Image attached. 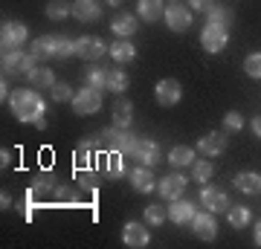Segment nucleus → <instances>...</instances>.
Wrapping results in <instances>:
<instances>
[{"instance_id": "4468645a", "label": "nucleus", "mask_w": 261, "mask_h": 249, "mask_svg": "<svg viewBox=\"0 0 261 249\" xmlns=\"http://www.w3.org/2000/svg\"><path fill=\"white\" fill-rule=\"evenodd\" d=\"M163 20H166V26L171 29V32H186V29L192 26V12H189L183 3H171L166 9V15H163Z\"/></svg>"}, {"instance_id": "79ce46f5", "label": "nucleus", "mask_w": 261, "mask_h": 249, "mask_svg": "<svg viewBox=\"0 0 261 249\" xmlns=\"http://www.w3.org/2000/svg\"><path fill=\"white\" fill-rule=\"evenodd\" d=\"M12 159H15V154L3 148V151H0V165H3V168H6V165H12Z\"/></svg>"}, {"instance_id": "7ed1b4c3", "label": "nucleus", "mask_w": 261, "mask_h": 249, "mask_svg": "<svg viewBox=\"0 0 261 249\" xmlns=\"http://www.w3.org/2000/svg\"><path fill=\"white\" fill-rule=\"evenodd\" d=\"M99 139H102V145L108 148V151H119V154H125V157H130V151H134V142H137V133L130 128H105L102 133H99Z\"/></svg>"}, {"instance_id": "f704fd0d", "label": "nucleus", "mask_w": 261, "mask_h": 249, "mask_svg": "<svg viewBox=\"0 0 261 249\" xmlns=\"http://www.w3.org/2000/svg\"><path fill=\"white\" fill-rule=\"evenodd\" d=\"M226 217H229V226H235V229H244L247 223H250V209L247 206H229V212H226Z\"/></svg>"}, {"instance_id": "72a5a7b5", "label": "nucleus", "mask_w": 261, "mask_h": 249, "mask_svg": "<svg viewBox=\"0 0 261 249\" xmlns=\"http://www.w3.org/2000/svg\"><path fill=\"white\" fill-rule=\"evenodd\" d=\"M212 174H215V165L212 162H206V159H200V162H192V180H195V183H209V180H212Z\"/></svg>"}, {"instance_id": "a19ab883", "label": "nucleus", "mask_w": 261, "mask_h": 249, "mask_svg": "<svg viewBox=\"0 0 261 249\" xmlns=\"http://www.w3.org/2000/svg\"><path fill=\"white\" fill-rule=\"evenodd\" d=\"M215 3L212 0H192V9H197V12H209Z\"/></svg>"}, {"instance_id": "a211bd4d", "label": "nucleus", "mask_w": 261, "mask_h": 249, "mask_svg": "<svg viewBox=\"0 0 261 249\" xmlns=\"http://www.w3.org/2000/svg\"><path fill=\"white\" fill-rule=\"evenodd\" d=\"M102 174L108 180H122V177L128 174V165H125V154L119 151H111V154H105L102 157Z\"/></svg>"}, {"instance_id": "1a4fd4ad", "label": "nucleus", "mask_w": 261, "mask_h": 249, "mask_svg": "<svg viewBox=\"0 0 261 249\" xmlns=\"http://www.w3.org/2000/svg\"><path fill=\"white\" fill-rule=\"evenodd\" d=\"M27 35L29 32L20 20H6L0 26V46L3 49H20V46L27 44Z\"/></svg>"}, {"instance_id": "c03bdc74", "label": "nucleus", "mask_w": 261, "mask_h": 249, "mask_svg": "<svg viewBox=\"0 0 261 249\" xmlns=\"http://www.w3.org/2000/svg\"><path fill=\"white\" fill-rule=\"evenodd\" d=\"M252 133H255V136H261V116H255V119H252Z\"/></svg>"}, {"instance_id": "dca6fc26", "label": "nucleus", "mask_w": 261, "mask_h": 249, "mask_svg": "<svg viewBox=\"0 0 261 249\" xmlns=\"http://www.w3.org/2000/svg\"><path fill=\"white\" fill-rule=\"evenodd\" d=\"M122 240H125V246L140 249V246H148L151 243V235H148V229H145V223L130 220V223L122 226Z\"/></svg>"}, {"instance_id": "bb28decb", "label": "nucleus", "mask_w": 261, "mask_h": 249, "mask_svg": "<svg viewBox=\"0 0 261 249\" xmlns=\"http://www.w3.org/2000/svg\"><path fill=\"white\" fill-rule=\"evenodd\" d=\"M29 84L35 87V90H53V84H56V75L49 67H35L32 73H29Z\"/></svg>"}, {"instance_id": "37998d69", "label": "nucleus", "mask_w": 261, "mask_h": 249, "mask_svg": "<svg viewBox=\"0 0 261 249\" xmlns=\"http://www.w3.org/2000/svg\"><path fill=\"white\" fill-rule=\"evenodd\" d=\"M9 96H12V90H9V84H6V75H3V81H0V99L6 102Z\"/></svg>"}, {"instance_id": "6e6552de", "label": "nucleus", "mask_w": 261, "mask_h": 249, "mask_svg": "<svg viewBox=\"0 0 261 249\" xmlns=\"http://www.w3.org/2000/svg\"><path fill=\"white\" fill-rule=\"evenodd\" d=\"M200 203H203V209H209L212 214H226L229 212V194L221 191V188H215V185H206L200 188Z\"/></svg>"}, {"instance_id": "6ab92c4d", "label": "nucleus", "mask_w": 261, "mask_h": 249, "mask_svg": "<svg viewBox=\"0 0 261 249\" xmlns=\"http://www.w3.org/2000/svg\"><path fill=\"white\" fill-rule=\"evenodd\" d=\"M128 177H130V183H134V188L140 194L157 191V180L151 174V165H137L134 171H128Z\"/></svg>"}, {"instance_id": "58836bf2", "label": "nucleus", "mask_w": 261, "mask_h": 249, "mask_svg": "<svg viewBox=\"0 0 261 249\" xmlns=\"http://www.w3.org/2000/svg\"><path fill=\"white\" fill-rule=\"evenodd\" d=\"M244 70L250 78H261V52H250L244 58Z\"/></svg>"}, {"instance_id": "2f4dec72", "label": "nucleus", "mask_w": 261, "mask_h": 249, "mask_svg": "<svg viewBox=\"0 0 261 249\" xmlns=\"http://www.w3.org/2000/svg\"><path fill=\"white\" fill-rule=\"evenodd\" d=\"M75 183L87 188V191H93L96 185H99V168L96 165H87V168H75Z\"/></svg>"}, {"instance_id": "aec40b11", "label": "nucleus", "mask_w": 261, "mask_h": 249, "mask_svg": "<svg viewBox=\"0 0 261 249\" xmlns=\"http://www.w3.org/2000/svg\"><path fill=\"white\" fill-rule=\"evenodd\" d=\"M73 15L82 23H93L102 18V6H99V0H73Z\"/></svg>"}, {"instance_id": "9d476101", "label": "nucleus", "mask_w": 261, "mask_h": 249, "mask_svg": "<svg viewBox=\"0 0 261 249\" xmlns=\"http://www.w3.org/2000/svg\"><path fill=\"white\" fill-rule=\"evenodd\" d=\"M102 107V93L93 90V87H82V90L73 96V110L79 116H90V113H99Z\"/></svg>"}, {"instance_id": "a18cd8bd", "label": "nucleus", "mask_w": 261, "mask_h": 249, "mask_svg": "<svg viewBox=\"0 0 261 249\" xmlns=\"http://www.w3.org/2000/svg\"><path fill=\"white\" fill-rule=\"evenodd\" d=\"M0 206H3V209H9V206H12V197H9V194H3V197H0Z\"/></svg>"}, {"instance_id": "412c9836", "label": "nucleus", "mask_w": 261, "mask_h": 249, "mask_svg": "<svg viewBox=\"0 0 261 249\" xmlns=\"http://www.w3.org/2000/svg\"><path fill=\"white\" fill-rule=\"evenodd\" d=\"M195 206L189 203V200H174V203L168 206V220L171 223H177V226H186V223H192V217H195Z\"/></svg>"}, {"instance_id": "f8f14e48", "label": "nucleus", "mask_w": 261, "mask_h": 249, "mask_svg": "<svg viewBox=\"0 0 261 249\" xmlns=\"http://www.w3.org/2000/svg\"><path fill=\"white\" fill-rule=\"evenodd\" d=\"M154 99H157L160 107H174V104L183 99V87H180V81H174V78H163V81H157V87H154Z\"/></svg>"}, {"instance_id": "4c0bfd02", "label": "nucleus", "mask_w": 261, "mask_h": 249, "mask_svg": "<svg viewBox=\"0 0 261 249\" xmlns=\"http://www.w3.org/2000/svg\"><path fill=\"white\" fill-rule=\"evenodd\" d=\"M53 102H73V87H70V84H64V81H56L53 84Z\"/></svg>"}, {"instance_id": "b1692460", "label": "nucleus", "mask_w": 261, "mask_h": 249, "mask_svg": "<svg viewBox=\"0 0 261 249\" xmlns=\"http://www.w3.org/2000/svg\"><path fill=\"white\" fill-rule=\"evenodd\" d=\"M108 56H111L116 64H128V61H134V56H137V46L130 44V41H125V38H119V41L111 44Z\"/></svg>"}, {"instance_id": "423d86ee", "label": "nucleus", "mask_w": 261, "mask_h": 249, "mask_svg": "<svg viewBox=\"0 0 261 249\" xmlns=\"http://www.w3.org/2000/svg\"><path fill=\"white\" fill-rule=\"evenodd\" d=\"M111 49V44H105L99 35H82L75 38V56L84 58V61H99Z\"/></svg>"}, {"instance_id": "49530a36", "label": "nucleus", "mask_w": 261, "mask_h": 249, "mask_svg": "<svg viewBox=\"0 0 261 249\" xmlns=\"http://www.w3.org/2000/svg\"><path fill=\"white\" fill-rule=\"evenodd\" d=\"M255 243H258V246H261V220L255 223Z\"/></svg>"}, {"instance_id": "9b49d317", "label": "nucleus", "mask_w": 261, "mask_h": 249, "mask_svg": "<svg viewBox=\"0 0 261 249\" xmlns=\"http://www.w3.org/2000/svg\"><path fill=\"white\" fill-rule=\"evenodd\" d=\"M186 185H189V177H183V174H166L157 183V191H160V197H163V200L174 203V200H180V197H183Z\"/></svg>"}, {"instance_id": "f03ea898", "label": "nucleus", "mask_w": 261, "mask_h": 249, "mask_svg": "<svg viewBox=\"0 0 261 249\" xmlns=\"http://www.w3.org/2000/svg\"><path fill=\"white\" fill-rule=\"evenodd\" d=\"M38 61H49V58H70L75 56V41L64 35H41L32 41V49H29Z\"/></svg>"}, {"instance_id": "de8ad7c7", "label": "nucleus", "mask_w": 261, "mask_h": 249, "mask_svg": "<svg viewBox=\"0 0 261 249\" xmlns=\"http://www.w3.org/2000/svg\"><path fill=\"white\" fill-rule=\"evenodd\" d=\"M108 3H111V6H119V3H122V0H108Z\"/></svg>"}, {"instance_id": "473e14b6", "label": "nucleus", "mask_w": 261, "mask_h": 249, "mask_svg": "<svg viewBox=\"0 0 261 249\" xmlns=\"http://www.w3.org/2000/svg\"><path fill=\"white\" fill-rule=\"evenodd\" d=\"M73 15V3L70 0H49L47 3V18L49 20H64Z\"/></svg>"}, {"instance_id": "39448f33", "label": "nucleus", "mask_w": 261, "mask_h": 249, "mask_svg": "<svg viewBox=\"0 0 261 249\" xmlns=\"http://www.w3.org/2000/svg\"><path fill=\"white\" fill-rule=\"evenodd\" d=\"M32 197H38V200H64L67 197V188L64 183H58L56 177H49V174H41L32 183Z\"/></svg>"}, {"instance_id": "4be33fe9", "label": "nucleus", "mask_w": 261, "mask_h": 249, "mask_svg": "<svg viewBox=\"0 0 261 249\" xmlns=\"http://www.w3.org/2000/svg\"><path fill=\"white\" fill-rule=\"evenodd\" d=\"M130 122H134V104L119 93L116 102H113V125L116 128H130Z\"/></svg>"}, {"instance_id": "0eeeda50", "label": "nucleus", "mask_w": 261, "mask_h": 249, "mask_svg": "<svg viewBox=\"0 0 261 249\" xmlns=\"http://www.w3.org/2000/svg\"><path fill=\"white\" fill-rule=\"evenodd\" d=\"M130 159H134V162H140V165H157L160 159H163V151H160V145L154 142V139L137 136L134 151H130Z\"/></svg>"}, {"instance_id": "2eb2a0df", "label": "nucleus", "mask_w": 261, "mask_h": 249, "mask_svg": "<svg viewBox=\"0 0 261 249\" xmlns=\"http://www.w3.org/2000/svg\"><path fill=\"white\" fill-rule=\"evenodd\" d=\"M229 41V29H221V26H212V23H206L203 32H200V44H203L206 52H221Z\"/></svg>"}, {"instance_id": "cd10ccee", "label": "nucleus", "mask_w": 261, "mask_h": 249, "mask_svg": "<svg viewBox=\"0 0 261 249\" xmlns=\"http://www.w3.org/2000/svg\"><path fill=\"white\" fill-rule=\"evenodd\" d=\"M82 78H84V87H93L99 93L108 87V70H102V67H87L82 73Z\"/></svg>"}, {"instance_id": "c85d7f7f", "label": "nucleus", "mask_w": 261, "mask_h": 249, "mask_svg": "<svg viewBox=\"0 0 261 249\" xmlns=\"http://www.w3.org/2000/svg\"><path fill=\"white\" fill-rule=\"evenodd\" d=\"M111 29H113L119 38L134 35V32L140 29V23H137V15H116V18H113V23H111Z\"/></svg>"}, {"instance_id": "20e7f679", "label": "nucleus", "mask_w": 261, "mask_h": 249, "mask_svg": "<svg viewBox=\"0 0 261 249\" xmlns=\"http://www.w3.org/2000/svg\"><path fill=\"white\" fill-rule=\"evenodd\" d=\"M38 67V58L32 52H20V49H3V75H29Z\"/></svg>"}, {"instance_id": "e433bc0d", "label": "nucleus", "mask_w": 261, "mask_h": 249, "mask_svg": "<svg viewBox=\"0 0 261 249\" xmlns=\"http://www.w3.org/2000/svg\"><path fill=\"white\" fill-rule=\"evenodd\" d=\"M166 217H168V209L166 206H145V223L148 226H163L166 223Z\"/></svg>"}, {"instance_id": "a878e982", "label": "nucleus", "mask_w": 261, "mask_h": 249, "mask_svg": "<svg viewBox=\"0 0 261 249\" xmlns=\"http://www.w3.org/2000/svg\"><path fill=\"white\" fill-rule=\"evenodd\" d=\"M137 15H140L142 20H160L163 15H166V9H163V0H140L137 3Z\"/></svg>"}, {"instance_id": "c756f323", "label": "nucleus", "mask_w": 261, "mask_h": 249, "mask_svg": "<svg viewBox=\"0 0 261 249\" xmlns=\"http://www.w3.org/2000/svg\"><path fill=\"white\" fill-rule=\"evenodd\" d=\"M168 162L174 168H183V165H192L195 162V151L189 145H174L171 151H168Z\"/></svg>"}, {"instance_id": "393cba45", "label": "nucleus", "mask_w": 261, "mask_h": 249, "mask_svg": "<svg viewBox=\"0 0 261 249\" xmlns=\"http://www.w3.org/2000/svg\"><path fill=\"white\" fill-rule=\"evenodd\" d=\"M235 185L244 194H261V174H255V171H238L235 174Z\"/></svg>"}, {"instance_id": "c9c22d12", "label": "nucleus", "mask_w": 261, "mask_h": 249, "mask_svg": "<svg viewBox=\"0 0 261 249\" xmlns=\"http://www.w3.org/2000/svg\"><path fill=\"white\" fill-rule=\"evenodd\" d=\"M108 90H113V93L128 90V75H125V70H108Z\"/></svg>"}, {"instance_id": "5701e85b", "label": "nucleus", "mask_w": 261, "mask_h": 249, "mask_svg": "<svg viewBox=\"0 0 261 249\" xmlns=\"http://www.w3.org/2000/svg\"><path fill=\"white\" fill-rule=\"evenodd\" d=\"M197 151L206 154V157H218L226 151V133H206L200 142H197Z\"/></svg>"}, {"instance_id": "f3484780", "label": "nucleus", "mask_w": 261, "mask_h": 249, "mask_svg": "<svg viewBox=\"0 0 261 249\" xmlns=\"http://www.w3.org/2000/svg\"><path fill=\"white\" fill-rule=\"evenodd\" d=\"M102 148V139L99 136H87L82 142V145L73 151V162L75 168H87V165H93V159H96V151Z\"/></svg>"}, {"instance_id": "f257e3e1", "label": "nucleus", "mask_w": 261, "mask_h": 249, "mask_svg": "<svg viewBox=\"0 0 261 249\" xmlns=\"http://www.w3.org/2000/svg\"><path fill=\"white\" fill-rule=\"evenodd\" d=\"M9 110L18 122H32L38 130L47 128V104L41 99V93L32 87V90H12L9 96Z\"/></svg>"}, {"instance_id": "7c9ffc66", "label": "nucleus", "mask_w": 261, "mask_h": 249, "mask_svg": "<svg viewBox=\"0 0 261 249\" xmlns=\"http://www.w3.org/2000/svg\"><path fill=\"white\" fill-rule=\"evenodd\" d=\"M206 15H209L206 23H212V26H221V29L232 26V9H226V6H212Z\"/></svg>"}, {"instance_id": "ea45409f", "label": "nucleus", "mask_w": 261, "mask_h": 249, "mask_svg": "<svg viewBox=\"0 0 261 249\" xmlns=\"http://www.w3.org/2000/svg\"><path fill=\"white\" fill-rule=\"evenodd\" d=\"M224 128H226V130H241V128H244L241 113H238V110H229V113H226V116H224Z\"/></svg>"}, {"instance_id": "ddd939ff", "label": "nucleus", "mask_w": 261, "mask_h": 249, "mask_svg": "<svg viewBox=\"0 0 261 249\" xmlns=\"http://www.w3.org/2000/svg\"><path fill=\"white\" fill-rule=\"evenodd\" d=\"M218 214H212L209 209L206 212H197L192 217V232H195L200 240H215L218 238V220H215Z\"/></svg>"}]
</instances>
